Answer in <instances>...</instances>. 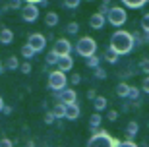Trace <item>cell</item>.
<instances>
[{
	"mask_svg": "<svg viewBox=\"0 0 149 147\" xmlns=\"http://www.w3.org/2000/svg\"><path fill=\"white\" fill-rule=\"evenodd\" d=\"M134 47H136V43H134V37H132V33H130V31L118 29V31L112 33L109 49L114 50L118 56H122V54H130V52L134 50Z\"/></svg>",
	"mask_w": 149,
	"mask_h": 147,
	"instance_id": "1",
	"label": "cell"
},
{
	"mask_svg": "<svg viewBox=\"0 0 149 147\" xmlns=\"http://www.w3.org/2000/svg\"><path fill=\"white\" fill-rule=\"evenodd\" d=\"M116 145H118V139H114V137L105 130L93 134L87 141V147H116Z\"/></svg>",
	"mask_w": 149,
	"mask_h": 147,
	"instance_id": "2",
	"label": "cell"
},
{
	"mask_svg": "<svg viewBox=\"0 0 149 147\" xmlns=\"http://www.w3.org/2000/svg\"><path fill=\"white\" fill-rule=\"evenodd\" d=\"M105 20L114 27H120V25H124L128 22V12L124 8H120V6H111L105 14Z\"/></svg>",
	"mask_w": 149,
	"mask_h": 147,
	"instance_id": "3",
	"label": "cell"
},
{
	"mask_svg": "<svg viewBox=\"0 0 149 147\" xmlns=\"http://www.w3.org/2000/svg\"><path fill=\"white\" fill-rule=\"evenodd\" d=\"M76 52L83 58H89V56L97 54V41L93 37H81L76 43Z\"/></svg>",
	"mask_w": 149,
	"mask_h": 147,
	"instance_id": "4",
	"label": "cell"
},
{
	"mask_svg": "<svg viewBox=\"0 0 149 147\" xmlns=\"http://www.w3.org/2000/svg\"><path fill=\"white\" fill-rule=\"evenodd\" d=\"M66 74H62V72L54 70V72H50L49 74V89H52L54 93L62 91V89H66Z\"/></svg>",
	"mask_w": 149,
	"mask_h": 147,
	"instance_id": "5",
	"label": "cell"
},
{
	"mask_svg": "<svg viewBox=\"0 0 149 147\" xmlns=\"http://www.w3.org/2000/svg\"><path fill=\"white\" fill-rule=\"evenodd\" d=\"M72 43L68 41V39H56L54 41V47H52V50L50 52H54L58 58H62V56H70L72 54Z\"/></svg>",
	"mask_w": 149,
	"mask_h": 147,
	"instance_id": "6",
	"label": "cell"
},
{
	"mask_svg": "<svg viewBox=\"0 0 149 147\" xmlns=\"http://www.w3.org/2000/svg\"><path fill=\"white\" fill-rule=\"evenodd\" d=\"M19 14H22V20L27 23H33L39 20V6L35 4H25L22 6V10H19Z\"/></svg>",
	"mask_w": 149,
	"mask_h": 147,
	"instance_id": "7",
	"label": "cell"
},
{
	"mask_svg": "<svg viewBox=\"0 0 149 147\" xmlns=\"http://www.w3.org/2000/svg\"><path fill=\"white\" fill-rule=\"evenodd\" d=\"M27 45L35 52H41V50H45V47H47V37L41 35V33H31L27 37Z\"/></svg>",
	"mask_w": 149,
	"mask_h": 147,
	"instance_id": "8",
	"label": "cell"
},
{
	"mask_svg": "<svg viewBox=\"0 0 149 147\" xmlns=\"http://www.w3.org/2000/svg\"><path fill=\"white\" fill-rule=\"evenodd\" d=\"M54 99H56V103H62V105H74L76 103V91L74 89H62V91L54 93Z\"/></svg>",
	"mask_w": 149,
	"mask_h": 147,
	"instance_id": "9",
	"label": "cell"
},
{
	"mask_svg": "<svg viewBox=\"0 0 149 147\" xmlns=\"http://www.w3.org/2000/svg\"><path fill=\"white\" fill-rule=\"evenodd\" d=\"M105 23H107L105 16L99 14V12H95L93 16L89 17V27H91V29H103V27H105Z\"/></svg>",
	"mask_w": 149,
	"mask_h": 147,
	"instance_id": "10",
	"label": "cell"
},
{
	"mask_svg": "<svg viewBox=\"0 0 149 147\" xmlns=\"http://www.w3.org/2000/svg\"><path fill=\"white\" fill-rule=\"evenodd\" d=\"M56 66H58L56 70L62 72V74H64V72H70L74 68V58H72V56H62V58H58Z\"/></svg>",
	"mask_w": 149,
	"mask_h": 147,
	"instance_id": "11",
	"label": "cell"
},
{
	"mask_svg": "<svg viewBox=\"0 0 149 147\" xmlns=\"http://www.w3.org/2000/svg\"><path fill=\"white\" fill-rule=\"evenodd\" d=\"M79 114H81V109L77 107V103L66 105V114H64V118H66V120H77V118H79Z\"/></svg>",
	"mask_w": 149,
	"mask_h": 147,
	"instance_id": "12",
	"label": "cell"
},
{
	"mask_svg": "<svg viewBox=\"0 0 149 147\" xmlns=\"http://www.w3.org/2000/svg\"><path fill=\"white\" fill-rule=\"evenodd\" d=\"M12 41H14V31L8 27H2L0 29V43L2 45H12Z\"/></svg>",
	"mask_w": 149,
	"mask_h": 147,
	"instance_id": "13",
	"label": "cell"
},
{
	"mask_svg": "<svg viewBox=\"0 0 149 147\" xmlns=\"http://www.w3.org/2000/svg\"><path fill=\"white\" fill-rule=\"evenodd\" d=\"M138 130H139V126H138V122H130V124L126 126V141H132L134 137L138 136Z\"/></svg>",
	"mask_w": 149,
	"mask_h": 147,
	"instance_id": "14",
	"label": "cell"
},
{
	"mask_svg": "<svg viewBox=\"0 0 149 147\" xmlns=\"http://www.w3.org/2000/svg\"><path fill=\"white\" fill-rule=\"evenodd\" d=\"M107 105H109L107 97H101V95H97V97L93 99V109H95V112H103V110L107 109Z\"/></svg>",
	"mask_w": 149,
	"mask_h": 147,
	"instance_id": "15",
	"label": "cell"
},
{
	"mask_svg": "<svg viewBox=\"0 0 149 147\" xmlns=\"http://www.w3.org/2000/svg\"><path fill=\"white\" fill-rule=\"evenodd\" d=\"M52 116H54L56 120H62L64 118V114H66V105H62V103H56L54 107H52Z\"/></svg>",
	"mask_w": 149,
	"mask_h": 147,
	"instance_id": "16",
	"label": "cell"
},
{
	"mask_svg": "<svg viewBox=\"0 0 149 147\" xmlns=\"http://www.w3.org/2000/svg\"><path fill=\"white\" fill-rule=\"evenodd\" d=\"M45 25H47V27H56V25H58V14H56V12H47Z\"/></svg>",
	"mask_w": 149,
	"mask_h": 147,
	"instance_id": "17",
	"label": "cell"
},
{
	"mask_svg": "<svg viewBox=\"0 0 149 147\" xmlns=\"http://www.w3.org/2000/svg\"><path fill=\"white\" fill-rule=\"evenodd\" d=\"M132 37H134V43H136V45L149 43V35H147V33H143V31H134Z\"/></svg>",
	"mask_w": 149,
	"mask_h": 147,
	"instance_id": "18",
	"label": "cell"
},
{
	"mask_svg": "<svg viewBox=\"0 0 149 147\" xmlns=\"http://www.w3.org/2000/svg\"><path fill=\"white\" fill-rule=\"evenodd\" d=\"M128 91H130V85H128L126 82H120L118 85H116V95L122 99H126L128 97Z\"/></svg>",
	"mask_w": 149,
	"mask_h": 147,
	"instance_id": "19",
	"label": "cell"
},
{
	"mask_svg": "<svg viewBox=\"0 0 149 147\" xmlns=\"http://www.w3.org/2000/svg\"><path fill=\"white\" fill-rule=\"evenodd\" d=\"M124 6H128V8H132V10H138V8H141L143 4H147L145 0H120Z\"/></svg>",
	"mask_w": 149,
	"mask_h": 147,
	"instance_id": "20",
	"label": "cell"
},
{
	"mask_svg": "<svg viewBox=\"0 0 149 147\" xmlns=\"http://www.w3.org/2000/svg\"><path fill=\"white\" fill-rule=\"evenodd\" d=\"M35 54H37V52H35V50L31 49V47H29L27 43H25V45L22 47V56H23L25 60H27V62H29L31 58H35Z\"/></svg>",
	"mask_w": 149,
	"mask_h": 147,
	"instance_id": "21",
	"label": "cell"
},
{
	"mask_svg": "<svg viewBox=\"0 0 149 147\" xmlns=\"http://www.w3.org/2000/svg\"><path fill=\"white\" fill-rule=\"evenodd\" d=\"M6 68L10 72L17 70V68H19V58H17V56H10V58L6 60Z\"/></svg>",
	"mask_w": 149,
	"mask_h": 147,
	"instance_id": "22",
	"label": "cell"
},
{
	"mask_svg": "<svg viewBox=\"0 0 149 147\" xmlns=\"http://www.w3.org/2000/svg\"><path fill=\"white\" fill-rule=\"evenodd\" d=\"M85 64H87V68H99L101 66V58L97 54H93V56H89V58H85Z\"/></svg>",
	"mask_w": 149,
	"mask_h": 147,
	"instance_id": "23",
	"label": "cell"
},
{
	"mask_svg": "<svg viewBox=\"0 0 149 147\" xmlns=\"http://www.w3.org/2000/svg\"><path fill=\"white\" fill-rule=\"evenodd\" d=\"M139 31H143L149 35V12L147 14H143V17L139 20Z\"/></svg>",
	"mask_w": 149,
	"mask_h": 147,
	"instance_id": "24",
	"label": "cell"
},
{
	"mask_svg": "<svg viewBox=\"0 0 149 147\" xmlns=\"http://www.w3.org/2000/svg\"><path fill=\"white\" fill-rule=\"evenodd\" d=\"M101 120H103V116L99 114V112H95V114H91V118H89V128H99L101 126Z\"/></svg>",
	"mask_w": 149,
	"mask_h": 147,
	"instance_id": "25",
	"label": "cell"
},
{
	"mask_svg": "<svg viewBox=\"0 0 149 147\" xmlns=\"http://www.w3.org/2000/svg\"><path fill=\"white\" fill-rule=\"evenodd\" d=\"M126 99H128V101H132V103H138V101H139V89L130 85V91H128V97Z\"/></svg>",
	"mask_w": 149,
	"mask_h": 147,
	"instance_id": "26",
	"label": "cell"
},
{
	"mask_svg": "<svg viewBox=\"0 0 149 147\" xmlns=\"http://www.w3.org/2000/svg\"><path fill=\"white\" fill-rule=\"evenodd\" d=\"M103 58H105L109 64H116V62H118V54H116L114 50H111V49H107V52H105Z\"/></svg>",
	"mask_w": 149,
	"mask_h": 147,
	"instance_id": "27",
	"label": "cell"
},
{
	"mask_svg": "<svg viewBox=\"0 0 149 147\" xmlns=\"http://www.w3.org/2000/svg\"><path fill=\"white\" fill-rule=\"evenodd\" d=\"M66 31L70 33V35H76V33L79 31V23H77V22H70L66 25Z\"/></svg>",
	"mask_w": 149,
	"mask_h": 147,
	"instance_id": "28",
	"label": "cell"
},
{
	"mask_svg": "<svg viewBox=\"0 0 149 147\" xmlns=\"http://www.w3.org/2000/svg\"><path fill=\"white\" fill-rule=\"evenodd\" d=\"M45 62H47V64L56 66V62H58V56H56L54 52H49V54H47V58H45Z\"/></svg>",
	"mask_w": 149,
	"mask_h": 147,
	"instance_id": "29",
	"label": "cell"
},
{
	"mask_svg": "<svg viewBox=\"0 0 149 147\" xmlns=\"http://www.w3.org/2000/svg\"><path fill=\"white\" fill-rule=\"evenodd\" d=\"M139 70L143 72V74H149V58L139 60Z\"/></svg>",
	"mask_w": 149,
	"mask_h": 147,
	"instance_id": "30",
	"label": "cell"
},
{
	"mask_svg": "<svg viewBox=\"0 0 149 147\" xmlns=\"http://www.w3.org/2000/svg\"><path fill=\"white\" fill-rule=\"evenodd\" d=\"M79 2H81V0H64V6L70 8V10H76L77 6H79Z\"/></svg>",
	"mask_w": 149,
	"mask_h": 147,
	"instance_id": "31",
	"label": "cell"
},
{
	"mask_svg": "<svg viewBox=\"0 0 149 147\" xmlns=\"http://www.w3.org/2000/svg\"><path fill=\"white\" fill-rule=\"evenodd\" d=\"M17 70L22 72V74H29V72H31V62H27V60H25L23 64H19V68H17Z\"/></svg>",
	"mask_w": 149,
	"mask_h": 147,
	"instance_id": "32",
	"label": "cell"
},
{
	"mask_svg": "<svg viewBox=\"0 0 149 147\" xmlns=\"http://www.w3.org/2000/svg\"><path fill=\"white\" fill-rule=\"evenodd\" d=\"M93 72H95V77H97V79H107V72L103 70L101 66H99V68H95Z\"/></svg>",
	"mask_w": 149,
	"mask_h": 147,
	"instance_id": "33",
	"label": "cell"
},
{
	"mask_svg": "<svg viewBox=\"0 0 149 147\" xmlns=\"http://www.w3.org/2000/svg\"><path fill=\"white\" fill-rule=\"evenodd\" d=\"M70 83H72V85H79V83H81V76H79V74H72Z\"/></svg>",
	"mask_w": 149,
	"mask_h": 147,
	"instance_id": "34",
	"label": "cell"
},
{
	"mask_svg": "<svg viewBox=\"0 0 149 147\" xmlns=\"http://www.w3.org/2000/svg\"><path fill=\"white\" fill-rule=\"evenodd\" d=\"M107 120L116 122V120H118V112H116V110H109V112H107Z\"/></svg>",
	"mask_w": 149,
	"mask_h": 147,
	"instance_id": "35",
	"label": "cell"
},
{
	"mask_svg": "<svg viewBox=\"0 0 149 147\" xmlns=\"http://www.w3.org/2000/svg\"><path fill=\"white\" fill-rule=\"evenodd\" d=\"M8 8H14V10H19L22 8V0H10Z\"/></svg>",
	"mask_w": 149,
	"mask_h": 147,
	"instance_id": "36",
	"label": "cell"
},
{
	"mask_svg": "<svg viewBox=\"0 0 149 147\" xmlns=\"http://www.w3.org/2000/svg\"><path fill=\"white\" fill-rule=\"evenodd\" d=\"M54 116H52V112H49L47 110V114H45V124H54Z\"/></svg>",
	"mask_w": 149,
	"mask_h": 147,
	"instance_id": "37",
	"label": "cell"
},
{
	"mask_svg": "<svg viewBox=\"0 0 149 147\" xmlns=\"http://www.w3.org/2000/svg\"><path fill=\"white\" fill-rule=\"evenodd\" d=\"M141 89H143V93H147V95H149V76L143 77V82H141Z\"/></svg>",
	"mask_w": 149,
	"mask_h": 147,
	"instance_id": "38",
	"label": "cell"
},
{
	"mask_svg": "<svg viewBox=\"0 0 149 147\" xmlns=\"http://www.w3.org/2000/svg\"><path fill=\"white\" fill-rule=\"evenodd\" d=\"M116 147H138L134 141H118V145Z\"/></svg>",
	"mask_w": 149,
	"mask_h": 147,
	"instance_id": "39",
	"label": "cell"
},
{
	"mask_svg": "<svg viewBox=\"0 0 149 147\" xmlns=\"http://www.w3.org/2000/svg\"><path fill=\"white\" fill-rule=\"evenodd\" d=\"M95 97H97V91H95V89H89V91H87V99H89V101H93Z\"/></svg>",
	"mask_w": 149,
	"mask_h": 147,
	"instance_id": "40",
	"label": "cell"
},
{
	"mask_svg": "<svg viewBox=\"0 0 149 147\" xmlns=\"http://www.w3.org/2000/svg\"><path fill=\"white\" fill-rule=\"evenodd\" d=\"M0 147H12V141L4 137V139H0Z\"/></svg>",
	"mask_w": 149,
	"mask_h": 147,
	"instance_id": "41",
	"label": "cell"
},
{
	"mask_svg": "<svg viewBox=\"0 0 149 147\" xmlns=\"http://www.w3.org/2000/svg\"><path fill=\"white\" fill-rule=\"evenodd\" d=\"M0 112H4V114H12V107H10V105H4Z\"/></svg>",
	"mask_w": 149,
	"mask_h": 147,
	"instance_id": "42",
	"label": "cell"
},
{
	"mask_svg": "<svg viewBox=\"0 0 149 147\" xmlns=\"http://www.w3.org/2000/svg\"><path fill=\"white\" fill-rule=\"evenodd\" d=\"M25 2H27V4H35V6H37V4H43L45 0H25Z\"/></svg>",
	"mask_w": 149,
	"mask_h": 147,
	"instance_id": "43",
	"label": "cell"
},
{
	"mask_svg": "<svg viewBox=\"0 0 149 147\" xmlns=\"http://www.w3.org/2000/svg\"><path fill=\"white\" fill-rule=\"evenodd\" d=\"M122 112H128V110H130V105H128V103H124V105H122Z\"/></svg>",
	"mask_w": 149,
	"mask_h": 147,
	"instance_id": "44",
	"label": "cell"
},
{
	"mask_svg": "<svg viewBox=\"0 0 149 147\" xmlns=\"http://www.w3.org/2000/svg\"><path fill=\"white\" fill-rule=\"evenodd\" d=\"M2 107H4V99L0 97V110H2Z\"/></svg>",
	"mask_w": 149,
	"mask_h": 147,
	"instance_id": "45",
	"label": "cell"
},
{
	"mask_svg": "<svg viewBox=\"0 0 149 147\" xmlns=\"http://www.w3.org/2000/svg\"><path fill=\"white\" fill-rule=\"evenodd\" d=\"M0 70H2V62H0Z\"/></svg>",
	"mask_w": 149,
	"mask_h": 147,
	"instance_id": "46",
	"label": "cell"
},
{
	"mask_svg": "<svg viewBox=\"0 0 149 147\" xmlns=\"http://www.w3.org/2000/svg\"><path fill=\"white\" fill-rule=\"evenodd\" d=\"M87 2H93V0H87Z\"/></svg>",
	"mask_w": 149,
	"mask_h": 147,
	"instance_id": "47",
	"label": "cell"
},
{
	"mask_svg": "<svg viewBox=\"0 0 149 147\" xmlns=\"http://www.w3.org/2000/svg\"><path fill=\"white\" fill-rule=\"evenodd\" d=\"M145 2H147V4H149V0H145Z\"/></svg>",
	"mask_w": 149,
	"mask_h": 147,
	"instance_id": "48",
	"label": "cell"
},
{
	"mask_svg": "<svg viewBox=\"0 0 149 147\" xmlns=\"http://www.w3.org/2000/svg\"><path fill=\"white\" fill-rule=\"evenodd\" d=\"M147 126H149V122H147Z\"/></svg>",
	"mask_w": 149,
	"mask_h": 147,
	"instance_id": "49",
	"label": "cell"
}]
</instances>
